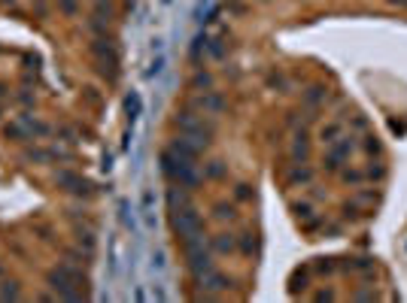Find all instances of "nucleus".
<instances>
[{
  "instance_id": "obj_1",
  "label": "nucleus",
  "mask_w": 407,
  "mask_h": 303,
  "mask_svg": "<svg viewBox=\"0 0 407 303\" xmlns=\"http://www.w3.org/2000/svg\"><path fill=\"white\" fill-rule=\"evenodd\" d=\"M162 170H164V176L171 179L174 185L189 188V192L201 182L198 164H195V161H189V158H179V155H176V152H171V149H164V155H162Z\"/></svg>"
},
{
  "instance_id": "obj_2",
  "label": "nucleus",
  "mask_w": 407,
  "mask_h": 303,
  "mask_svg": "<svg viewBox=\"0 0 407 303\" xmlns=\"http://www.w3.org/2000/svg\"><path fill=\"white\" fill-rule=\"evenodd\" d=\"M52 288L58 291V297L79 300V297H85V276L79 273L73 264H61L58 270L52 273Z\"/></svg>"
},
{
  "instance_id": "obj_3",
  "label": "nucleus",
  "mask_w": 407,
  "mask_h": 303,
  "mask_svg": "<svg viewBox=\"0 0 407 303\" xmlns=\"http://www.w3.org/2000/svg\"><path fill=\"white\" fill-rule=\"evenodd\" d=\"M176 128H179L183 137L198 140L204 149H207L210 140H213V121L198 116V112H179V116H176Z\"/></svg>"
},
{
  "instance_id": "obj_4",
  "label": "nucleus",
  "mask_w": 407,
  "mask_h": 303,
  "mask_svg": "<svg viewBox=\"0 0 407 303\" xmlns=\"http://www.w3.org/2000/svg\"><path fill=\"white\" fill-rule=\"evenodd\" d=\"M186 258H189V270L195 273L198 279H204L207 273L216 270V264H213L210 252L204 249V240H195V243H186Z\"/></svg>"
},
{
  "instance_id": "obj_5",
  "label": "nucleus",
  "mask_w": 407,
  "mask_h": 303,
  "mask_svg": "<svg viewBox=\"0 0 407 303\" xmlns=\"http://www.w3.org/2000/svg\"><path fill=\"white\" fill-rule=\"evenodd\" d=\"M353 152H356L353 137H341V140H334V143H332V149H329V155H325V170H329V173H341L344 161H347Z\"/></svg>"
},
{
  "instance_id": "obj_6",
  "label": "nucleus",
  "mask_w": 407,
  "mask_h": 303,
  "mask_svg": "<svg viewBox=\"0 0 407 303\" xmlns=\"http://www.w3.org/2000/svg\"><path fill=\"white\" fill-rule=\"evenodd\" d=\"M198 109L204 112V116H219V112L225 109V100H222V94H216V92H204V94H198Z\"/></svg>"
},
{
  "instance_id": "obj_7",
  "label": "nucleus",
  "mask_w": 407,
  "mask_h": 303,
  "mask_svg": "<svg viewBox=\"0 0 407 303\" xmlns=\"http://www.w3.org/2000/svg\"><path fill=\"white\" fill-rule=\"evenodd\" d=\"M341 133H344V125H341V121H329V125L319 128V140L332 145L334 140H341Z\"/></svg>"
},
{
  "instance_id": "obj_8",
  "label": "nucleus",
  "mask_w": 407,
  "mask_h": 303,
  "mask_svg": "<svg viewBox=\"0 0 407 303\" xmlns=\"http://www.w3.org/2000/svg\"><path fill=\"white\" fill-rule=\"evenodd\" d=\"M341 179H344L347 185H361L368 179V173L359 170V167H341Z\"/></svg>"
},
{
  "instance_id": "obj_9",
  "label": "nucleus",
  "mask_w": 407,
  "mask_h": 303,
  "mask_svg": "<svg viewBox=\"0 0 407 303\" xmlns=\"http://www.w3.org/2000/svg\"><path fill=\"white\" fill-rule=\"evenodd\" d=\"M213 249H216V252H234V249H237V243H234L231 233H222V237L213 240Z\"/></svg>"
},
{
  "instance_id": "obj_10",
  "label": "nucleus",
  "mask_w": 407,
  "mask_h": 303,
  "mask_svg": "<svg viewBox=\"0 0 407 303\" xmlns=\"http://www.w3.org/2000/svg\"><path fill=\"white\" fill-rule=\"evenodd\" d=\"M307 152H310V145H307V137H304V131L295 137V145H292V155L295 158H307Z\"/></svg>"
},
{
  "instance_id": "obj_11",
  "label": "nucleus",
  "mask_w": 407,
  "mask_h": 303,
  "mask_svg": "<svg viewBox=\"0 0 407 303\" xmlns=\"http://www.w3.org/2000/svg\"><path fill=\"white\" fill-rule=\"evenodd\" d=\"M222 173H225V164H222V161H213L210 170H207V176H210V179H219Z\"/></svg>"
},
{
  "instance_id": "obj_12",
  "label": "nucleus",
  "mask_w": 407,
  "mask_h": 303,
  "mask_svg": "<svg viewBox=\"0 0 407 303\" xmlns=\"http://www.w3.org/2000/svg\"><path fill=\"white\" fill-rule=\"evenodd\" d=\"M216 219H222V221H231V219H234V206H219Z\"/></svg>"
},
{
  "instance_id": "obj_13",
  "label": "nucleus",
  "mask_w": 407,
  "mask_h": 303,
  "mask_svg": "<svg viewBox=\"0 0 407 303\" xmlns=\"http://www.w3.org/2000/svg\"><path fill=\"white\" fill-rule=\"evenodd\" d=\"M195 85H198V88H210V85H213L210 73H198V76H195Z\"/></svg>"
},
{
  "instance_id": "obj_14",
  "label": "nucleus",
  "mask_w": 407,
  "mask_h": 303,
  "mask_svg": "<svg viewBox=\"0 0 407 303\" xmlns=\"http://www.w3.org/2000/svg\"><path fill=\"white\" fill-rule=\"evenodd\" d=\"M310 170H295V173H292V179H295V182H310Z\"/></svg>"
},
{
  "instance_id": "obj_15",
  "label": "nucleus",
  "mask_w": 407,
  "mask_h": 303,
  "mask_svg": "<svg viewBox=\"0 0 407 303\" xmlns=\"http://www.w3.org/2000/svg\"><path fill=\"white\" fill-rule=\"evenodd\" d=\"M253 249H255V243L250 237H243V252H253Z\"/></svg>"
},
{
  "instance_id": "obj_16",
  "label": "nucleus",
  "mask_w": 407,
  "mask_h": 303,
  "mask_svg": "<svg viewBox=\"0 0 407 303\" xmlns=\"http://www.w3.org/2000/svg\"><path fill=\"white\" fill-rule=\"evenodd\" d=\"M258 4H268V0H258Z\"/></svg>"
},
{
  "instance_id": "obj_17",
  "label": "nucleus",
  "mask_w": 407,
  "mask_h": 303,
  "mask_svg": "<svg viewBox=\"0 0 407 303\" xmlns=\"http://www.w3.org/2000/svg\"><path fill=\"white\" fill-rule=\"evenodd\" d=\"M404 9H407V0H404Z\"/></svg>"
}]
</instances>
